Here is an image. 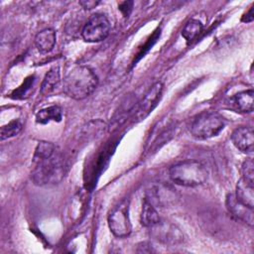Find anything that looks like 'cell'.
Returning a JSON list of instances; mask_svg holds the SVG:
<instances>
[{"label": "cell", "mask_w": 254, "mask_h": 254, "mask_svg": "<svg viewBox=\"0 0 254 254\" xmlns=\"http://www.w3.org/2000/svg\"><path fill=\"white\" fill-rule=\"evenodd\" d=\"M66 174V163L57 146L42 141L32 160L31 179L37 186H53L61 183Z\"/></svg>", "instance_id": "6da1fadb"}, {"label": "cell", "mask_w": 254, "mask_h": 254, "mask_svg": "<svg viewBox=\"0 0 254 254\" xmlns=\"http://www.w3.org/2000/svg\"><path fill=\"white\" fill-rule=\"evenodd\" d=\"M97 84L98 78L91 68L85 65H76L64 76L63 89L68 97L81 100L89 96Z\"/></svg>", "instance_id": "7a4b0ae2"}, {"label": "cell", "mask_w": 254, "mask_h": 254, "mask_svg": "<svg viewBox=\"0 0 254 254\" xmlns=\"http://www.w3.org/2000/svg\"><path fill=\"white\" fill-rule=\"evenodd\" d=\"M171 181L179 186L194 188L205 183L207 171L203 164L195 160H186L173 165L169 170Z\"/></svg>", "instance_id": "3957f363"}, {"label": "cell", "mask_w": 254, "mask_h": 254, "mask_svg": "<svg viewBox=\"0 0 254 254\" xmlns=\"http://www.w3.org/2000/svg\"><path fill=\"white\" fill-rule=\"evenodd\" d=\"M225 125L224 118L212 111H205L193 118L190 123V131L196 139H208L216 136Z\"/></svg>", "instance_id": "277c9868"}, {"label": "cell", "mask_w": 254, "mask_h": 254, "mask_svg": "<svg viewBox=\"0 0 254 254\" xmlns=\"http://www.w3.org/2000/svg\"><path fill=\"white\" fill-rule=\"evenodd\" d=\"M108 226L117 237H126L131 233L132 225L129 218V201L127 199L119 202L108 215Z\"/></svg>", "instance_id": "5b68a950"}, {"label": "cell", "mask_w": 254, "mask_h": 254, "mask_svg": "<svg viewBox=\"0 0 254 254\" xmlns=\"http://www.w3.org/2000/svg\"><path fill=\"white\" fill-rule=\"evenodd\" d=\"M110 33V23L103 14H94L82 28L81 36L85 42L98 43L105 40Z\"/></svg>", "instance_id": "8992f818"}, {"label": "cell", "mask_w": 254, "mask_h": 254, "mask_svg": "<svg viewBox=\"0 0 254 254\" xmlns=\"http://www.w3.org/2000/svg\"><path fill=\"white\" fill-rule=\"evenodd\" d=\"M164 90V84L161 81L155 82L146 92L142 100L139 102L135 112L133 119L135 122H139L144 120L158 105Z\"/></svg>", "instance_id": "52a82bcc"}, {"label": "cell", "mask_w": 254, "mask_h": 254, "mask_svg": "<svg viewBox=\"0 0 254 254\" xmlns=\"http://www.w3.org/2000/svg\"><path fill=\"white\" fill-rule=\"evenodd\" d=\"M150 233L154 239L165 244H178L184 240L181 230L168 221L160 220L157 224L150 227Z\"/></svg>", "instance_id": "ba28073f"}, {"label": "cell", "mask_w": 254, "mask_h": 254, "mask_svg": "<svg viewBox=\"0 0 254 254\" xmlns=\"http://www.w3.org/2000/svg\"><path fill=\"white\" fill-rule=\"evenodd\" d=\"M225 205L229 213L236 219L245 222L246 224L253 226L254 212L253 207H250L241 201H239L233 193H228L225 199Z\"/></svg>", "instance_id": "9c48e42d"}, {"label": "cell", "mask_w": 254, "mask_h": 254, "mask_svg": "<svg viewBox=\"0 0 254 254\" xmlns=\"http://www.w3.org/2000/svg\"><path fill=\"white\" fill-rule=\"evenodd\" d=\"M231 141L239 151L252 154L254 145V133L251 127L241 126L236 128L231 134Z\"/></svg>", "instance_id": "30bf717a"}, {"label": "cell", "mask_w": 254, "mask_h": 254, "mask_svg": "<svg viewBox=\"0 0 254 254\" xmlns=\"http://www.w3.org/2000/svg\"><path fill=\"white\" fill-rule=\"evenodd\" d=\"M61 83V72L59 66H53L45 75L41 85V94L50 96L53 94Z\"/></svg>", "instance_id": "8fae6325"}, {"label": "cell", "mask_w": 254, "mask_h": 254, "mask_svg": "<svg viewBox=\"0 0 254 254\" xmlns=\"http://www.w3.org/2000/svg\"><path fill=\"white\" fill-rule=\"evenodd\" d=\"M56 32L54 29L47 28L39 32L35 37V45L41 53L51 52L56 45Z\"/></svg>", "instance_id": "7c38bea8"}, {"label": "cell", "mask_w": 254, "mask_h": 254, "mask_svg": "<svg viewBox=\"0 0 254 254\" xmlns=\"http://www.w3.org/2000/svg\"><path fill=\"white\" fill-rule=\"evenodd\" d=\"M232 104L237 110L244 113H250L254 108V92L253 89L238 92L231 98Z\"/></svg>", "instance_id": "4fadbf2b"}, {"label": "cell", "mask_w": 254, "mask_h": 254, "mask_svg": "<svg viewBox=\"0 0 254 254\" xmlns=\"http://www.w3.org/2000/svg\"><path fill=\"white\" fill-rule=\"evenodd\" d=\"M234 195L242 203L250 207L254 206V185L246 182L242 178L237 182Z\"/></svg>", "instance_id": "5bb4252c"}, {"label": "cell", "mask_w": 254, "mask_h": 254, "mask_svg": "<svg viewBox=\"0 0 254 254\" xmlns=\"http://www.w3.org/2000/svg\"><path fill=\"white\" fill-rule=\"evenodd\" d=\"M161 220L155 206L148 199H144L142 204V211L140 216V222L145 227H152Z\"/></svg>", "instance_id": "9a60e30c"}, {"label": "cell", "mask_w": 254, "mask_h": 254, "mask_svg": "<svg viewBox=\"0 0 254 254\" xmlns=\"http://www.w3.org/2000/svg\"><path fill=\"white\" fill-rule=\"evenodd\" d=\"M174 190L170 188H166L164 186L156 187L151 193V200L148 199L150 202H155L156 204L165 206L168 205L169 202H171L175 198V192ZM147 199V198H146Z\"/></svg>", "instance_id": "2e32d148"}, {"label": "cell", "mask_w": 254, "mask_h": 254, "mask_svg": "<svg viewBox=\"0 0 254 254\" xmlns=\"http://www.w3.org/2000/svg\"><path fill=\"white\" fill-rule=\"evenodd\" d=\"M62 118H63V111L61 107L57 105L43 108L36 114V121L40 124H46L50 121L60 122Z\"/></svg>", "instance_id": "e0dca14e"}, {"label": "cell", "mask_w": 254, "mask_h": 254, "mask_svg": "<svg viewBox=\"0 0 254 254\" xmlns=\"http://www.w3.org/2000/svg\"><path fill=\"white\" fill-rule=\"evenodd\" d=\"M202 30H203V25L201 24L200 21L195 19H190L184 26L182 30V36L187 42L190 43L195 40L200 35Z\"/></svg>", "instance_id": "ac0fdd59"}, {"label": "cell", "mask_w": 254, "mask_h": 254, "mask_svg": "<svg viewBox=\"0 0 254 254\" xmlns=\"http://www.w3.org/2000/svg\"><path fill=\"white\" fill-rule=\"evenodd\" d=\"M23 128V124L20 120H12L8 124L1 127L0 130V138L1 140H5L11 137L18 135Z\"/></svg>", "instance_id": "d6986e66"}, {"label": "cell", "mask_w": 254, "mask_h": 254, "mask_svg": "<svg viewBox=\"0 0 254 254\" xmlns=\"http://www.w3.org/2000/svg\"><path fill=\"white\" fill-rule=\"evenodd\" d=\"M241 174L242 179L246 182L253 184V178H254V164L253 160L251 158L246 159L241 166ZM254 185V184H253Z\"/></svg>", "instance_id": "ffe728a7"}, {"label": "cell", "mask_w": 254, "mask_h": 254, "mask_svg": "<svg viewBox=\"0 0 254 254\" xmlns=\"http://www.w3.org/2000/svg\"><path fill=\"white\" fill-rule=\"evenodd\" d=\"M79 4L82 6V8L84 9H92L95 8L99 2L98 1H92V0H84V1H79Z\"/></svg>", "instance_id": "44dd1931"}, {"label": "cell", "mask_w": 254, "mask_h": 254, "mask_svg": "<svg viewBox=\"0 0 254 254\" xmlns=\"http://www.w3.org/2000/svg\"><path fill=\"white\" fill-rule=\"evenodd\" d=\"M254 19V16H253V7H251L249 9V11L245 14V16L242 18V21L243 22H246V23H251Z\"/></svg>", "instance_id": "7402d4cb"}]
</instances>
